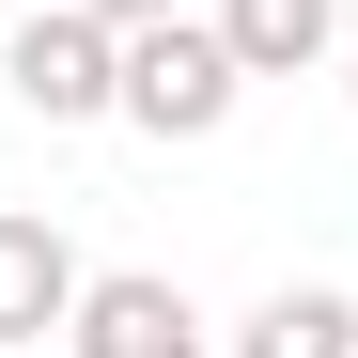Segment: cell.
I'll return each instance as SVG.
<instances>
[{"label": "cell", "mask_w": 358, "mask_h": 358, "mask_svg": "<svg viewBox=\"0 0 358 358\" xmlns=\"http://www.w3.org/2000/svg\"><path fill=\"white\" fill-rule=\"evenodd\" d=\"M0 94H16L31 125H109V109H125V31H109L94 0H31V16L0 31Z\"/></svg>", "instance_id": "1"}, {"label": "cell", "mask_w": 358, "mask_h": 358, "mask_svg": "<svg viewBox=\"0 0 358 358\" xmlns=\"http://www.w3.org/2000/svg\"><path fill=\"white\" fill-rule=\"evenodd\" d=\"M234 109H250V63L218 47V16L125 31V109H109V125H141V141H218Z\"/></svg>", "instance_id": "2"}, {"label": "cell", "mask_w": 358, "mask_h": 358, "mask_svg": "<svg viewBox=\"0 0 358 358\" xmlns=\"http://www.w3.org/2000/svg\"><path fill=\"white\" fill-rule=\"evenodd\" d=\"M63 343L78 358H203V312H187L171 265H94L78 312H63Z\"/></svg>", "instance_id": "3"}, {"label": "cell", "mask_w": 358, "mask_h": 358, "mask_svg": "<svg viewBox=\"0 0 358 358\" xmlns=\"http://www.w3.org/2000/svg\"><path fill=\"white\" fill-rule=\"evenodd\" d=\"M78 234L63 218H0V358H16V343H47V327H63L78 312Z\"/></svg>", "instance_id": "4"}, {"label": "cell", "mask_w": 358, "mask_h": 358, "mask_svg": "<svg viewBox=\"0 0 358 358\" xmlns=\"http://www.w3.org/2000/svg\"><path fill=\"white\" fill-rule=\"evenodd\" d=\"M203 16H218V47H234V63H250V78H327L343 63V0H203Z\"/></svg>", "instance_id": "5"}, {"label": "cell", "mask_w": 358, "mask_h": 358, "mask_svg": "<svg viewBox=\"0 0 358 358\" xmlns=\"http://www.w3.org/2000/svg\"><path fill=\"white\" fill-rule=\"evenodd\" d=\"M234 358H358V296L343 280H280V296H250Z\"/></svg>", "instance_id": "6"}, {"label": "cell", "mask_w": 358, "mask_h": 358, "mask_svg": "<svg viewBox=\"0 0 358 358\" xmlns=\"http://www.w3.org/2000/svg\"><path fill=\"white\" fill-rule=\"evenodd\" d=\"M94 16H109V31H156V16H187V0H94Z\"/></svg>", "instance_id": "7"}, {"label": "cell", "mask_w": 358, "mask_h": 358, "mask_svg": "<svg viewBox=\"0 0 358 358\" xmlns=\"http://www.w3.org/2000/svg\"><path fill=\"white\" fill-rule=\"evenodd\" d=\"M343 94H358V31H343Z\"/></svg>", "instance_id": "8"}, {"label": "cell", "mask_w": 358, "mask_h": 358, "mask_svg": "<svg viewBox=\"0 0 358 358\" xmlns=\"http://www.w3.org/2000/svg\"><path fill=\"white\" fill-rule=\"evenodd\" d=\"M203 358H234V343H203Z\"/></svg>", "instance_id": "9"}, {"label": "cell", "mask_w": 358, "mask_h": 358, "mask_svg": "<svg viewBox=\"0 0 358 358\" xmlns=\"http://www.w3.org/2000/svg\"><path fill=\"white\" fill-rule=\"evenodd\" d=\"M16 16H31V0H16Z\"/></svg>", "instance_id": "10"}]
</instances>
